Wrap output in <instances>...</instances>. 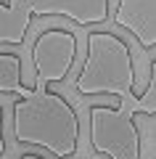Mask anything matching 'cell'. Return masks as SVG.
<instances>
[{
  "label": "cell",
  "instance_id": "cell-1",
  "mask_svg": "<svg viewBox=\"0 0 156 159\" xmlns=\"http://www.w3.org/2000/svg\"><path fill=\"white\" fill-rule=\"evenodd\" d=\"M13 138L24 146H40L58 159H69L79 138L77 111L61 93L48 90L42 80H37L32 96L13 103Z\"/></svg>",
  "mask_w": 156,
  "mask_h": 159
},
{
  "label": "cell",
  "instance_id": "cell-2",
  "mask_svg": "<svg viewBox=\"0 0 156 159\" xmlns=\"http://www.w3.org/2000/svg\"><path fill=\"white\" fill-rule=\"evenodd\" d=\"M74 88L82 96H117L119 103H140L127 43L111 32H87V56Z\"/></svg>",
  "mask_w": 156,
  "mask_h": 159
},
{
  "label": "cell",
  "instance_id": "cell-3",
  "mask_svg": "<svg viewBox=\"0 0 156 159\" xmlns=\"http://www.w3.org/2000/svg\"><path fill=\"white\" fill-rule=\"evenodd\" d=\"M156 61L151 64V80L140 103L119 106H90V146L95 154L111 159H140V133L135 127V114L156 111Z\"/></svg>",
  "mask_w": 156,
  "mask_h": 159
},
{
  "label": "cell",
  "instance_id": "cell-4",
  "mask_svg": "<svg viewBox=\"0 0 156 159\" xmlns=\"http://www.w3.org/2000/svg\"><path fill=\"white\" fill-rule=\"evenodd\" d=\"M77 56V37L69 29H45L32 45V64L37 80L64 82Z\"/></svg>",
  "mask_w": 156,
  "mask_h": 159
},
{
  "label": "cell",
  "instance_id": "cell-5",
  "mask_svg": "<svg viewBox=\"0 0 156 159\" xmlns=\"http://www.w3.org/2000/svg\"><path fill=\"white\" fill-rule=\"evenodd\" d=\"M29 16H64L79 27L109 21V0H19Z\"/></svg>",
  "mask_w": 156,
  "mask_h": 159
},
{
  "label": "cell",
  "instance_id": "cell-6",
  "mask_svg": "<svg viewBox=\"0 0 156 159\" xmlns=\"http://www.w3.org/2000/svg\"><path fill=\"white\" fill-rule=\"evenodd\" d=\"M111 21L132 32L145 51L156 48V0H119Z\"/></svg>",
  "mask_w": 156,
  "mask_h": 159
},
{
  "label": "cell",
  "instance_id": "cell-7",
  "mask_svg": "<svg viewBox=\"0 0 156 159\" xmlns=\"http://www.w3.org/2000/svg\"><path fill=\"white\" fill-rule=\"evenodd\" d=\"M29 24H32V16L24 8L0 0V45H21Z\"/></svg>",
  "mask_w": 156,
  "mask_h": 159
},
{
  "label": "cell",
  "instance_id": "cell-8",
  "mask_svg": "<svg viewBox=\"0 0 156 159\" xmlns=\"http://www.w3.org/2000/svg\"><path fill=\"white\" fill-rule=\"evenodd\" d=\"M0 93H16L29 98L32 90L21 85V58L16 53H0Z\"/></svg>",
  "mask_w": 156,
  "mask_h": 159
},
{
  "label": "cell",
  "instance_id": "cell-9",
  "mask_svg": "<svg viewBox=\"0 0 156 159\" xmlns=\"http://www.w3.org/2000/svg\"><path fill=\"white\" fill-rule=\"evenodd\" d=\"M6 154V138H3V109H0V159Z\"/></svg>",
  "mask_w": 156,
  "mask_h": 159
},
{
  "label": "cell",
  "instance_id": "cell-10",
  "mask_svg": "<svg viewBox=\"0 0 156 159\" xmlns=\"http://www.w3.org/2000/svg\"><path fill=\"white\" fill-rule=\"evenodd\" d=\"M19 159H45V157H37V154H24V157H19Z\"/></svg>",
  "mask_w": 156,
  "mask_h": 159
},
{
  "label": "cell",
  "instance_id": "cell-11",
  "mask_svg": "<svg viewBox=\"0 0 156 159\" xmlns=\"http://www.w3.org/2000/svg\"><path fill=\"white\" fill-rule=\"evenodd\" d=\"M6 3H11V6H16V0H6Z\"/></svg>",
  "mask_w": 156,
  "mask_h": 159
}]
</instances>
